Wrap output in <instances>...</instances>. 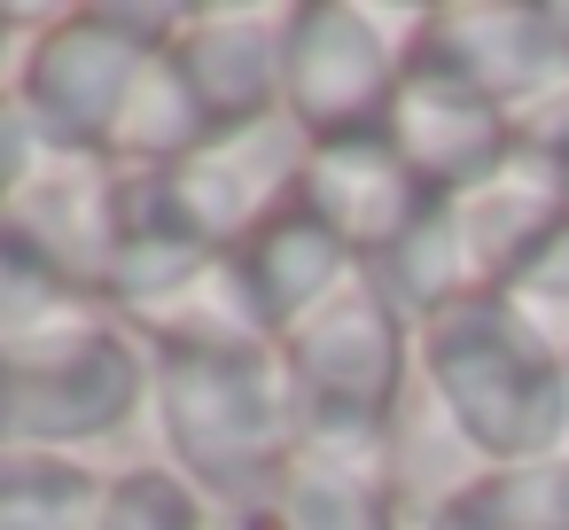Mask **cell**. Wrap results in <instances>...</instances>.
<instances>
[{
    "mask_svg": "<svg viewBox=\"0 0 569 530\" xmlns=\"http://www.w3.org/2000/svg\"><path fill=\"white\" fill-rule=\"evenodd\" d=\"M413 382L468 468L569 452V359L499 297H460L413 328Z\"/></svg>",
    "mask_w": 569,
    "mask_h": 530,
    "instance_id": "1",
    "label": "cell"
},
{
    "mask_svg": "<svg viewBox=\"0 0 569 530\" xmlns=\"http://www.w3.org/2000/svg\"><path fill=\"white\" fill-rule=\"evenodd\" d=\"M149 413L164 468L211 514H266L297 460V382L281 343L258 351H149Z\"/></svg>",
    "mask_w": 569,
    "mask_h": 530,
    "instance_id": "2",
    "label": "cell"
},
{
    "mask_svg": "<svg viewBox=\"0 0 569 530\" xmlns=\"http://www.w3.org/2000/svg\"><path fill=\"white\" fill-rule=\"evenodd\" d=\"M312 164V141L289 110H266L250 126H219L196 157L164 172H126V242H172V250H242L273 211L297 203Z\"/></svg>",
    "mask_w": 569,
    "mask_h": 530,
    "instance_id": "3",
    "label": "cell"
},
{
    "mask_svg": "<svg viewBox=\"0 0 569 530\" xmlns=\"http://www.w3.org/2000/svg\"><path fill=\"white\" fill-rule=\"evenodd\" d=\"M149 382H157L149 343L110 304H94L0 359V444L79 460L87 444H110L133 429V413H149Z\"/></svg>",
    "mask_w": 569,
    "mask_h": 530,
    "instance_id": "4",
    "label": "cell"
},
{
    "mask_svg": "<svg viewBox=\"0 0 569 530\" xmlns=\"http://www.w3.org/2000/svg\"><path fill=\"white\" fill-rule=\"evenodd\" d=\"M406 40L382 32V9H351V0H297L289 40H281V110L297 133L320 141H359L382 133L398 79H406Z\"/></svg>",
    "mask_w": 569,
    "mask_h": 530,
    "instance_id": "5",
    "label": "cell"
},
{
    "mask_svg": "<svg viewBox=\"0 0 569 530\" xmlns=\"http://www.w3.org/2000/svg\"><path fill=\"white\" fill-rule=\"evenodd\" d=\"M0 227H17L79 297L110 304V273H118V250H126V172L110 157L40 141L32 164L9 180Z\"/></svg>",
    "mask_w": 569,
    "mask_h": 530,
    "instance_id": "6",
    "label": "cell"
},
{
    "mask_svg": "<svg viewBox=\"0 0 569 530\" xmlns=\"http://www.w3.org/2000/svg\"><path fill=\"white\" fill-rule=\"evenodd\" d=\"M149 56H164V48L126 40L102 9H56V17L40 24V40H32V63H24L17 102H24V118H32L56 149L102 157Z\"/></svg>",
    "mask_w": 569,
    "mask_h": 530,
    "instance_id": "7",
    "label": "cell"
},
{
    "mask_svg": "<svg viewBox=\"0 0 569 530\" xmlns=\"http://www.w3.org/2000/svg\"><path fill=\"white\" fill-rule=\"evenodd\" d=\"M413 56L468 79L483 102L507 110V126L553 87H569V24L561 9H530V0H445L421 17Z\"/></svg>",
    "mask_w": 569,
    "mask_h": 530,
    "instance_id": "8",
    "label": "cell"
},
{
    "mask_svg": "<svg viewBox=\"0 0 569 530\" xmlns=\"http://www.w3.org/2000/svg\"><path fill=\"white\" fill-rule=\"evenodd\" d=\"M382 141L406 157V172L429 196H468V188H483L515 157L507 110L483 102L468 79L421 63V56H406V79H398V102L382 118Z\"/></svg>",
    "mask_w": 569,
    "mask_h": 530,
    "instance_id": "9",
    "label": "cell"
},
{
    "mask_svg": "<svg viewBox=\"0 0 569 530\" xmlns=\"http://www.w3.org/2000/svg\"><path fill=\"white\" fill-rule=\"evenodd\" d=\"M297 203H305L359 266H375L437 196L406 172V157H398L382 133H359V141H320V149H312Z\"/></svg>",
    "mask_w": 569,
    "mask_h": 530,
    "instance_id": "10",
    "label": "cell"
},
{
    "mask_svg": "<svg viewBox=\"0 0 569 530\" xmlns=\"http://www.w3.org/2000/svg\"><path fill=\"white\" fill-rule=\"evenodd\" d=\"M445 203H452V227H460V250H468V281L483 297V289H507L538 258V242L569 219V180H561V164L515 149L483 188L445 196Z\"/></svg>",
    "mask_w": 569,
    "mask_h": 530,
    "instance_id": "11",
    "label": "cell"
},
{
    "mask_svg": "<svg viewBox=\"0 0 569 530\" xmlns=\"http://www.w3.org/2000/svg\"><path fill=\"white\" fill-rule=\"evenodd\" d=\"M281 40H289V9H196L172 56L219 126H250L281 110Z\"/></svg>",
    "mask_w": 569,
    "mask_h": 530,
    "instance_id": "12",
    "label": "cell"
},
{
    "mask_svg": "<svg viewBox=\"0 0 569 530\" xmlns=\"http://www.w3.org/2000/svg\"><path fill=\"white\" fill-rule=\"evenodd\" d=\"M234 266H242V289H250V304H258V320L273 328V343L312 312V304H328L351 273H359V258L305 211V203H289V211H273L242 250H234Z\"/></svg>",
    "mask_w": 569,
    "mask_h": 530,
    "instance_id": "13",
    "label": "cell"
},
{
    "mask_svg": "<svg viewBox=\"0 0 569 530\" xmlns=\"http://www.w3.org/2000/svg\"><path fill=\"white\" fill-rule=\"evenodd\" d=\"M413 530H569V452L476 468V476L445 483Z\"/></svg>",
    "mask_w": 569,
    "mask_h": 530,
    "instance_id": "14",
    "label": "cell"
},
{
    "mask_svg": "<svg viewBox=\"0 0 569 530\" xmlns=\"http://www.w3.org/2000/svg\"><path fill=\"white\" fill-rule=\"evenodd\" d=\"M266 530H406V483L297 452L266 507Z\"/></svg>",
    "mask_w": 569,
    "mask_h": 530,
    "instance_id": "15",
    "label": "cell"
},
{
    "mask_svg": "<svg viewBox=\"0 0 569 530\" xmlns=\"http://www.w3.org/2000/svg\"><path fill=\"white\" fill-rule=\"evenodd\" d=\"M102 483L110 476L71 452L0 444V530H94Z\"/></svg>",
    "mask_w": 569,
    "mask_h": 530,
    "instance_id": "16",
    "label": "cell"
},
{
    "mask_svg": "<svg viewBox=\"0 0 569 530\" xmlns=\"http://www.w3.org/2000/svg\"><path fill=\"white\" fill-rule=\"evenodd\" d=\"M79 312H94V297H79L17 227H0V359L40 343V336H56Z\"/></svg>",
    "mask_w": 569,
    "mask_h": 530,
    "instance_id": "17",
    "label": "cell"
},
{
    "mask_svg": "<svg viewBox=\"0 0 569 530\" xmlns=\"http://www.w3.org/2000/svg\"><path fill=\"white\" fill-rule=\"evenodd\" d=\"M94 530H211V507H203L164 460H141V468H118V476L102 483Z\"/></svg>",
    "mask_w": 569,
    "mask_h": 530,
    "instance_id": "18",
    "label": "cell"
},
{
    "mask_svg": "<svg viewBox=\"0 0 569 530\" xmlns=\"http://www.w3.org/2000/svg\"><path fill=\"white\" fill-rule=\"evenodd\" d=\"M499 297H507V304H515V312H522V320H530V328L569 359V219L538 242V258H530Z\"/></svg>",
    "mask_w": 569,
    "mask_h": 530,
    "instance_id": "19",
    "label": "cell"
},
{
    "mask_svg": "<svg viewBox=\"0 0 569 530\" xmlns=\"http://www.w3.org/2000/svg\"><path fill=\"white\" fill-rule=\"evenodd\" d=\"M48 17H56V9H48ZM48 17H40V9H0V102H17L24 63H32V40H40Z\"/></svg>",
    "mask_w": 569,
    "mask_h": 530,
    "instance_id": "20",
    "label": "cell"
},
{
    "mask_svg": "<svg viewBox=\"0 0 569 530\" xmlns=\"http://www.w3.org/2000/svg\"><path fill=\"white\" fill-rule=\"evenodd\" d=\"M48 133L24 118V102H0V203H9V180L32 164V149H40Z\"/></svg>",
    "mask_w": 569,
    "mask_h": 530,
    "instance_id": "21",
    "label": "cell"
},
{
    "mask_svg": "<svg viewBox=\"0 0 569 530\" xmlns=\"http://www.w3.org/2000/svg\"><path fill=\"white\" fill-rule=\"evenodd\" d=\"M211 530H266V514H211Z\"/></svg>",
    "mask_w": 569,
    "mask_h": 530,
    "instance_id": "22",
    "label": "cell"
},
{
    "mask_svg": "<svg viewBox=\"0 0 569 530\" xmlns=\"http://www.w3.org/2000/svg\"><path fill=\"white\" fill-rule=\"evenodd\" d=\"M553 9H561V24H569V0H553Z\"/></svg>",
    "mask_w": 569,
    "mask_h": 530,
    "instance_id": "23",
    "label": "cell"
},
{
    "mask_svg": "<svg viewBox=\"0 0 569 530\" xmlns=\"http://www.w3.org/2000/svg\"><path fill=\"white\" fill-rule=\"evenodd\" d=\"M561 180H569V164H561Z\"/></svg>",
    "mask_w": 569,
    "mask_h": 530,
    "instance_id": "24",
    "label": "cell"
}]
</instances>
